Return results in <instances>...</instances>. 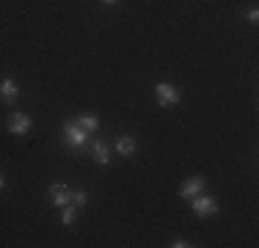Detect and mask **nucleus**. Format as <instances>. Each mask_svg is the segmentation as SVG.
<instances>
[{
  "mask_svg": "<svg viewBox=\"0 0 259 248\" xmlns=\"http://www.w3.org/2000/svg\"><path fill=\"white\" fill-rule=\"evenodd\" d=\"M64 144L72 152H83V146L89 144V133L77 124V119H66L64 121Z\"/></svg>",
  "mask_w": 259,
  "mask_h": 248,
  "instance_id": "obj_1",
  "label": "nucleus"
},
{
  "mask_svg": "<svg viewBox=\"0 0 259 248\" xmlns=\"http://www.w3.org/2000/svg\"><path fill=\"white\" fill-rule=\"evenodd\" d=\"M190 207H193V213L199 215V218H209V215L218 213V201H215L212 196H207L204 190H201L199 196L190 198Z\"/></svg>",
  "mask_w": 259,
  "mask_h": 248,
  "instance_id": "obj_2",
  "label": "nucleus"
},
{
  "mask_svg": "<svg viewBox=\"0 0 259 248\" xmlns=\"http://www.w3.org/2000/svg\"><path fill=\"white\" fill-rule=\"evenodd\" d=\"M155 97H157V105H160V108L177 105V102L182 99L180 89H177V86H171V83H157V86H155Z\"/></svg>",
  "mask_w": 259,
  "mask_h": 248,
  "instance_id": "obj_3",
  "label": "nucleus"
},
{
  "mask_svg": "<svg viewBox=\"0 0 259 248\" xmlns=\"http://www.w3.org/2000/svg\"><path fill=\"white\" fill-rule=\"evenodd\" d=\"M6 127H9L11 135H28L30 133V116L22 113V110H14L9 116V121H6Z\"/></svg>",
  "mask_w": 259,
  "mask_h": 248,
  "instance_id": "obj_4",
  "label": "nucleus"
},
{
  "mask_svg": "<svg viewBox=\"0 0 259 248\" xmlns=\"http://www.w3.org/2000/svg\"><path fill=\"white\" fill-rule=\"evenodd\" d=\"M0 99H3L6 105H14L17 99H20V86H17L14 77H3V80H0Z\"/></svg>",
  "mask_w": 259,
  "mask_h": 248,
  "instance_id": "obj_5",
  "label": "nucleus"
},
{
  "mask_svg": "<svg viewBox=\"0 0 259 248\" xmlns=\"http://www.w3.org/2000/svg\"><path fill=\"white\" fill-rule=\"evenodd\" d=\"M47 198H50L53 207H66V204H69V198H72V190L66 188V185H50Z\"/></svg>",
  "mask_w": 259,
  "mask_h": 248,
  "instance_id": "obj_6",
  "label": "nucleus"
},
{
  "mask_svg": "<svg viewBox=\"0 0 259 248\" xmlns=\"http://www.w3.org/2000/svg\"><path fill=\"white\" fill-rule=\"evenodd\" d=\"M204 190V177H190L188 182L180 188V198H193Z\"/></svg>",
  "mask_w": 259,
  "mask_h": 248,
  "instance_id": "obj_7",
  "label": "nucleus"
},
{
  "mask_svg": "<svg viewBox=\"0 0 259 248\" xmlns=\"http://www.w3.org/2000/svg\"><path fill=\"white\" fill-rule=\"evenodd\" d=\"M91 157H94L100 166H108L110 163V149H108V144L97 138L94 144H91Z\"/></svg>",
  "mask_w": 259,
  "mask_h": 248,
  "instance_id": "obj_8",
  "label": "nucleus"
},
{
  "mask_svg": "<svg viewBox=\"0 0 259 248\" xmlns=\"http://www.w3.org/2000/svg\"><path fill=\"white\" fill-rule=\"evenodd\" d=\"M116 154H121V157H133L135 154V141L130 138V135H121V138L116 141Z\"/></svg>",
  "mask_w": 259,
  "mask_h": 248,
  "instance_id": "obj_9",
  "label": "nucleus"
},
{
  "mask_svg": "<svg viewBox=\"0 0 259 248\" xmlns=\"http://www.w3.org/2000/svg\"><path fill=\"white\" fill-rule=\"evenodd\" d=\"M77 124H80V127H83L89 135L100 130V119H97V116H91V113H83V116H77Z\"/></svg>",
  "mask_w": 259,
  "mask_h": 248,
  "instance_id": "obj_10",
  "label": "nucleus"
},
{
  "mask_svg": "<svg viewBox=\"0 0 259 248\" xmlns=\"http://www.w3.org/2000/svg\"><path fill=\"white\" fill-rule=\"evenodd\" d=\"M61 210H64V213H61V223H64V226H72V223L77 221V207L69 201L66 207H61Z\"/></svg>",
  "mask_w": 259,
  "mask_h": 248,
  "instance_id": "obj_11",
  "label": "nucleus"
},
{
  "mask_svg": "<svg viewBox=\"0 0 259 248\" xmlns=\"http://www.w3.org/2000/svg\"><path fill=\"white\" fill-rule=\"evenodd\" d=\"M69 201L75 204V207H85V204H89V193H85V190H72Z\"/></svg>",
  "mask_w": 259,
  "mask_h": 248,
  "instance_id": "obj_12",
  "label": "nucleus"
},
{
  "mask_svg": "<svg viewBox=\"0 0 259 248\" xmlns=\"http://www.w3.org/2000/svg\"><path fill=\"white\" fill-rule=\"evenodd\" d=\"M256 20H259V11H256V9H251V11H248V22L254 25Z\"/></svg>",
  "mask_w": 259,
  "mask_h": 248,
  "instance_id": "obj_13",
  "label": "nucleus"
},
{
  "mask_svg": "<svg viewBox=\"0 0 259 248\" xmlns=\"http://www.w3.org/2000/svg\"><path fill=\"white\" fill-rule=\"evenodd\" d=\"M190 243H185V240H171V248H188Z\"/></svg>",
  "mask_w": 259,
  "mask_h": 248,
  "instance_id": "obj_14",
  "label": "nucleus"
},
{
  "mask_svg": "<svg viewBox=\"0 0 259 248\" xmlns=\"http://www.w3.org/2000/svg\"><path fill=\"white\" fill-rule=\"evenodd\" d=\"M102 3H108V6H116V3H119V0H102Z\"/></svg>",
  "mask_w": 259,
  "mask_h": 248,
  "instance_id": "obj_15",
  "label": "nucleus"
},
{
  "mask_svg": "<svg viewBox=\"0 0 259 248\" xmlns=\"http://www.w3.org/2000/svg\"><path fill=\"white\" fill-rule=\"evenodd\" d=\"M3 185H6V179H3V174H0V190H3Z\"/></svg>",
  "mask_w": 259,
  "mask_h": 248,
  "instance_id": "obj_16",
  "label": "nucleus"
}]
</instances>
